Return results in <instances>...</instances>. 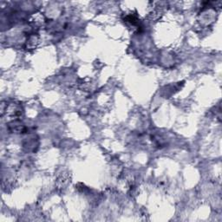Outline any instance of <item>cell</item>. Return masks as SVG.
I'll return each mask as SVG.
<instances>
[{"label": "cell", "mask_w": 222, "mask_h": 222, "mask_svg": "<svg viewBox=\"0 0 222 222\" xmlns=\"http://www.w3.org/2000/svg\"><path fill=\"white\" fill-rule=\"evenodd\" d=\"M37 42H38V39H37V37H36L35 35L30 36L29 37V39L27 40V47L32 49V48L36 47V45L37 44Z\"/></svg>", "instance_id": "obj_1"}]
</instances>
